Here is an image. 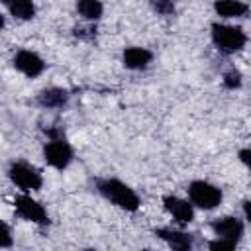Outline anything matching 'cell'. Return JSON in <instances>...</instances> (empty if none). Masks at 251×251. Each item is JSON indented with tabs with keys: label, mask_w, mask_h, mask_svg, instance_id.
<instances>
[{
	"label": "cell",
	"mask_w": 251,
	"mask_h": 251,
	"mask_svg": "<svg viewBox=\"0 0 251 251\" xmlns=\"http://www.w3.org/2000/svg\"><path fill=\"white\" fill-rule=\"evenodd\" d=\"M98 190L100 194L110 200L114 206L126 210V212H137L141 206V200L137 196V192L127 186L126 182L118 180V178H104L98 182Z\"/></svg>",
	"instance_id": "6da1fadb"
},
{
	"label": "cell",
	"mask_w": 251,
	"mask_h": 251,
	"mask_svg": "<svg viewBox=\"0 0 251 251\" xmlns=\"http://www.w3.org/2000/svg\"><path fill=\"white\" fill-rule=\"evenodd\" d=\"M212 41L214 45L224 53H235L241 51L247 43V33L237 25L227 24H214L212 25Z\"/></svg>",
	"instance_id": "7a4b0ae2"
},
{
	"label": "cell",
	"mask_w": 251,
	"mask_h": 251,
	"mask_svg": "<svg viewBox=\"0 0 251 251\" xmlns=\"http://www.w3.org/2000/svg\"><path fill=\"white\" fill-rule=\"evenodd\" d=\"M188 198H190V204L196 208L214 210L222 204L224 194L216 184L208 180H192L188 184Z\"/></svg>",
	"instance_id": "3957f363"
},
{
	"label": "cell",
	"mask_w": 251,
	"mask_h": 251,
	"mask_svg": "<svg viewBox=\"0 0 251 251\" xmlns=\"http://www.w3.org/2000/svg\"><path fill=\"white\" fill-rule=\"evenodd\" d=\"M8 176H10V180H12L18 188H22L24 192L39 190L41 184H43V176H41V173H39L35 167L24 163V161L12 163L10 169H8Z\"/></svg>",
	"instance_id": "277c9868"
},
{
	"label": "cell",
	"mask_w": 251,
	"mask_h": 251,
	"mask_svg": "<svg viewBox=\"0 0 251 251\" xmlns=\"http://www.w3.org/2000/svg\"><path fill=\"white\" fill-rule=\"evenodd\" d=\"M43 159L53 169H67L73 161V147L63 137H53L43 145Z\"/></svg>",
	"instance_id": "5b68a950"
},
{
	"label": "cell",
	"mask_w": 251,
	"mask_h": 251,
	"mask_svg": "<svg viewBox=\"0 0 251 251\" xmlns=\"http://www.w3.org/2000/svg\"><path fill=\"white\" fill-rule=\"evenodd\" d=\"M16 206V214L27 222H33V224H39V226H45L49 224V216H47V210L43 208V204H39L35 198H31L29 194H20L14 202Z\"/></svg>",
	"instance_id": "8992f818"
},
{
	"label": "cell",
	"mask_w": 251,
	"mask_h": 251,
	"mask_svg": "<svg viewBox=\"0 0 251 251\" xmlns=\"http://www.w3.org/2000/svg\"><path fill=\"white\" fill-rule=\"evenodd\" d=\"M14 67L29 76V78H35L39 76L43 71H45V61L35 53V51H29V49H20L16 55H14Z\"/></svg>",
	"instance_id": "52a82bcc"
},
{
	"label": "cell",
	"mask_w": 251,
	"mask_h": 251,
	"mask_svg": "<svg viewBox=\"0 0 251 251\" xmlns=\"http://www.w3.org/2000/svg\"><path fill=\"white\" fill-rule=\"evenodd\" d=\"M212 229H214L216 237H226V239H231L237 243L245 231V224H243V220H239L235 216H222L212 222Z\"/></svg>",
	"instance_id": "ba28073f"
},
{
	"label": "cell",
	"mask_w": 251,
	"mask_h": 251,
	"mask_svg": "<svg viewBox=\"0 0 251 251\" xmlns=\"http://www.w3.org/2000/svg\"><path fill=\"white\" fill-rule=\"evenodd\" d=\"M163 204L173 220H176L178 224H190L194 220V206L188 200H182L178 196H165Z\"/></svg>",
	"instance_id": "9c48e42d"
},
{
	"label": "cell",
	"mask_w": 251,
	"mask_h": 251,
	"mask_svg": "<svg viewBox=\"0 0 251 251\" xmlns=\"http://www.w3.org/2000/svg\"><path fill=\"white\" fill-rule=\"evenodd\" d=\"M155 235L176 251H188L192 247V235L186 233V231H180V229L159 227V229H155Z\"/></svg>",
	"instance_id": "30bf717a"
},
{
	"label": "cell",
	"mask_w": 251,
	"mask_h": 251,
	"mask_svg": "<svg viewBox=\"0 0 251 251\" xmlns=\"http://www.w3.org/2000/svg\"><path fill=\"white\" fill-rule=\"evenodd\" d=\"M151 59H153V53H151L149 49L137 47V45L126 47L124 53H122V63H124L127 69H131V71H141V69H145V67L151 63Z\"/></svg>",
	"instance_id": "8fae6325"
},
{
	"label": "cell",
	"mask_w": 251,
	"mask_h": 251,
	"mask_svg": "<svg viewBox=\"0 0 251 251\" xmlns=\"http://www.w3.org/2000/svg\"><path fill=\"white\" fill-rule=\"evenodd\" d=\"M214 12L220 18H243L249 12V6L243 0H216Z\"/></svg>",
	"instance_id": "7c38bea8"
},
{
	"label": "cell",
	"mask_w": 251,
	"mask_h": 251,
	"mask_svg": "<svg viewBox=\"0 0 251 251\" xmlns=\"http://www.w3.org/2000/svg\"><path fill=\"white\" fill-rule=\"evenodd\" d=\"M37 102L43 108H63L69 102V92L63 88H57V86L45 88L37 94Z\"/></svg>",
	"instance_id": "4fadbf2b"
},
{
	"label": "cell",
	"mask_w": 251,
	"mask_h": 251,
	"mask_svg": "<svg viewBox=\"0 0 251 251\" xmlns=\"http://www.w3.org/2000/svg\"><path fill=\"white\" fill-rule=\"evenodd\" d=\"M76 12L88 20V22H94V20H100L102 14H104V6L100 0H76Z\"/></svg>",
	"instance_id": "5bb4252c"
},
{
	"label": "cell",
	"mask_w": 251,
	"mask_h": 251,
	"mask_svg": "<svg viewBox=\"0 0 251 251\" xmlns=\"http://www.w3.org/2000/svg\"><path fill=\"white\" fill-rule=\"evenodd\" d=\"M10 14L18 20H31L35 16L33 0H6Z\"/></svg>",
	"instance_id": "9a60e30c"
},
{
	"label": "cell",
	"mask_w": 251,
	"mask_h": 251,
	"mask_svg": "<svg viewBox=\"0 0 251 251\" xmlns=\"http://www.w3.org/2000/svg\"><path fill=\"white\" fill-rule=\"evenodd\" d=\"M222 82H224V86H226V88L235 90V88H239V86H241V73H239L237 69H231V71H227V73L224 75Z\"/></svg>",
	"instance_id": "2e32d148"
},
{
	"label": "cell",
	"mask_w": 251,
	"mask_h": 251,
	"mask_svg": "<svg viewBox=\"0 0 251 251\" xmlns=\"http://www.w3.org/2000/svg\"><path fill=\"white\" fill-rule=\"evenodd\" d=\"M235 241H231V239H226V237H216V239H212L210 243H208V247L212 249V251H231V249H235Z\"/></svg>",
	"instance_id": "e0dca14e"
},
{
	"label": "cell",
	"mask_w": 251,
	"mask_h": 251,
	"mask_svg": "<svg viewBox=\"0 0 251 251\" xmlns=\"http://www.w3.org/2000/svg\"><path fill=\"white\" fill-rule=\"evenodd\" d=\"M151 4L157 10V14H161V16H171L175 12V2L173 0H151Z\"/></svg>",
	"instance_id": "ac0fdd59"
},
{
	"label": "cell",
	"mask_w": 251,
	"mask_h": 251,
	"mask_svg": "<svg viewBox=\"0 0 251 251\" xmlns=\"http://www.w3.org/2000/svg\"><path fill=\"white\" fill-rule=\"evenodd\" d=\"M14 239H12V231L10 227L0 220V247H12Z\"/></svg>",
	"instance_id": "d6986e66"
},
{
	"label": "cell",
	"mask_w": 251,
	"mask_h": 251,
	"mask_svg": "<svg viewBox=\"0 0 251 251\" xmlns=\"http://www.w3.org/2000/svg\"><path fill=\"white\" fill-rule=\"evenodd\" d=\"M94 31H96V29H94L92 25H90V27H82V25H80V27L75 29V35H78V37H92Z\"/></svg>",
	"instance_id": "ffe728a7"
},
{
	"label": "cell",
	"mask_w": 251,
	"mask_h": 251,
	"mask_svg": "<svg viewBox=\"0 0 251 251\" xmlns=\"http://www.w3.org/2000/svg\"><path fill=\"white\" fill-rule=\"evenodd\" d=\"M249 155H251V151L245 147V149H241L239 151V161L243 163V165H249Z\"/></svg>",
	"instance_id": "44dd1931"
},
{
	"label": "cell",
	"mask_w": 251,
	"mask_h": 251,
	"mask_svg": "<svg viewBox=\"0 0 251 251\" xmlns=\"http://www.w3.org/2000/svg\"><path fill=\"white\" fill-rule=\"evenodd\" d=\"M243 214H245V222H249V200L243 202Z\"/></svg>",
	"instance_id": "7402d4cb"
},
{
	"label": "cell",
	"mask_w": 251,
	"mask_h": 251,
	"mask_svg": "<svg viewBox=\"0 0 251 251\" xmlns=\"http://www.w3.org/2000/svg\"><path fill=\"white\" fill-rule=\"evenodd\" d=\"M4 25H6V20H4V16H2V12H0V29H4Z\"/></svg>",
	"instance_id": "603a6c76"
}]
</instances>
